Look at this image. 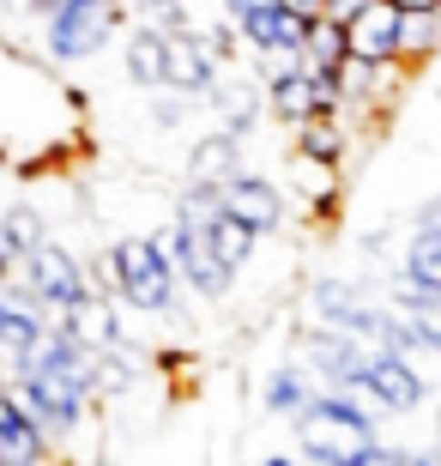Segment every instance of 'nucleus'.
Instances as JSON below:
<instances>
[{
    "instance_id": "nucleus-24",
    "label": "nucleus",
    "mask_w": 441,
    "mask_h": 466,
    "mask_svg": "<svg viewBox=\"0 0 441 466\" xmlns=\"http://www.w3.org/2000/svg\"><path fill=\"white\" fill-rule=\"evenodd\" d=\"M339 61H345V31L333 25V18H315V25H308V36H303V67L333 73Z\"/></svg>"
},
{
    "instance_id": "nucleus-26",
    "label": "nucleus",
    "mask_w": 441,
    "mask_h": 466,
    "mask_svg": "<svg viewBox=\"0 0 441 466\" xmlns=\"http://www.w3.org/2000/svg\"><path fill=\"white\" fill-rule=\"evenodd\" d=\"M278 6H285V13H296V18H321L326 0H278Z\"/></svg>"
},
{
    "instance_id": "nucleus-10",
    "label": "nucleus",
    "mask_w": 441,
    "mask_h": 466,
    "mask_svg": "<svg viewBox=\"0 0 441 466\" xmlns=\"http://www.w3.org/2000/svg\"><path fill=\"white\" fill-rule=\"evenodd\" d=\"M339 31L345 55H356V61H399V6L393 0H363Z\"/></svg>"
},
{
    "instance_id": "nucleus-32",
    "label": "nucleus",
    "mask_w": 441,
    "mask_h": 466,
    "mask_svg": "<svg viewBox=\"0 0 441 466\" xmlns=\"http://www.w3.org/2000/svg\"><path fill=\"white\" fill-rule=\"evenodd\" d=\"M0 260H6V242H0Z\"/></svg>"
},
{
    "instance_id": "nucleus-12",
    "label": "nucleus",
    "mask_w": 441,
    "mask_h": 466,
    "mask_svg": "<svg viewBox=\"0 0 441 466\" xmlns=\"http://www.w3.org/2000/svg\"><path fill=\"white\" fill-rule=\"evenodd\" d=\"M55 321H61V328H67V339L79 351H103V346H121V315H115V297L109 291H79L67 303V309L55 315Z\"/></svg>"
},
{
    "instance_id": "nucleus-31",
    "label": "nucleus",
    "mask_w": 441,
    "mask_h": 466,
    "mask_svg": "<svg viewBox=\"0 0 441 466\" xmlns=\"http://www.w3.org/2000/svg\"><path fill=\"white\" fill-rule=\"evenodd\" d=\"M436 461H441V436H436Z\"/></svg>"
},
{
    "instance_id": "nucleus-17",
    "label": "nucleus",
    "mask_w": 441,
    "mask_h": 466,
    "mask_svg": "<svg viewBox=\"0 0 441 466\" xmlns=\"http://www.w3.org/2000/svg\"><path fill=\"white\" fill-rule=\"evenodd\" d=\"M345 116L339 109H315V116L296 121V152L303 157H321V164H345Z\"/></svg>"
},
{
    "instance_id": "nucleus-18",
    "label": "nucleus",
    "mask_w": 441,
    "mask_h": 466,
    "mask_svg": "<svg viewBox=\"0 0 441 466\" xmlns=\"http://www.w3.org/2000/svg\"><path fill=\"white\" fill-rule=\"evenodd\" d=\"M260 91H266V109L285 127H296L303 116H315V86H308V67H290V73H278V79H260Z\"/></svg>"
},
{
    "instance_id": "nucleus-14",
    "label": "nucleus",
    "mask_w": 441,
    "mask_h": 466,
    "mask_svg": "<svg viewBox=\"0 0 441 466\" xmlns=\"http://www.w3.org/2000/svg\"><path fill=\"white\" fill-rule=\"evenodd\" d=\"M121 67L139 91H164V36H157V25L121 31Z\"/></svg>"
},
{
    "instance_id": "nucleus-7",
    "label": "nucleus",
    "mask_w": 441,
    "mask_h": 466,
    "mask_svg": "<svg viewBox=\"0 0 441 466\" xmlns=\"http://www.w3.org/2000/svg\"><path fill=\"white\" fill-rule=\"evenodd\" d=\"M218 188V212H230L236 225H248L255 237H266V230L285 225V194H278V182H266V176L255 170H230L224 182H212Z\"/></svg>"
},
{
    "instance_id": "nucleus-15",
    "label": "nucleus",
    "mask_w": 441,
    "mask_h": 466,
    "mask_svg": "<svg viewBox=\"0 0 441 466\" xmlns=\"http://www.w3.org/2000/svg\"><path fill=\"white\" fill-rule=\"evenodd\" d=\"M290 176H296V194H303L308 218H333V212H339V200H345V188H339V164H321V157H303V152H296Z\"/></svg>"
},
{
    "instance_id": "nucleus-5",
    "label": "nucleus",
    "mask_w": 441,
    "mask_h": 466,
    "mask_svg": "<svg viewBox=\"0 0 441 466\" xmlns=\"http://www.w3.org/2000/svg\"><path fill=\"white\" fill-rule=\"evenodd\" d=\"M18 267H25V279H18V285H25V291H31L49 315H61L73 297L85 291V260L73 255L67 242H55V237H43L31 255L18 260Z\"/></svg>"
},
{
    "instance_id": "nucleus-19",
    "label": "nucleus",
    "mask_w": 441,
    "mask_h": 466,
    "mask_svg": "<svg viewBox=\"0 0 441 466\" xmlns=\"http://www.w3.org/2000/svg\"><path fill=\"white\" fill-rule=\"evenodd\" d=\"M399 279H411V285H417V291H429V297H441V225H436V218L411 230V242H406V273H399Z\"/></svg>"
},
{
    "instance_id": "nucleus-22",
    "label": "nucleus",
    "mask_w": 441,
    "mask_h": 466,
    "mask_svg": "<svg viewBox=\"0 0 441 466\" xmlns=\"http://www.w3.org/2000/svg\"><path fill=\"white\" fill-rule=\"evenodd\" d=\"M429 55H441V13H399V61L417 67Z\"/></svg>"
},
{
    "instance_id": "nucleus-29",
    "label": "nucleus",
    "mask_w": 441,
    "mask_h": 466,
    "mask_svg": "<svg viewBox=\"0 0 441 466\" xmlns=\"http://www.w3.org/2000/svg\"><path fill=\"white\" fill-rule=\"evenodd\" d=\"M260 466H315V461H303V454H272V461H260Z\"/></svg>"
},
{
    "instance_id": "nucleus-3",
    "label": "nucleus",
    "mask_w": 441,
    "mask_h": 466,
    "mask_svg": "<svg viewBox=\"0 0 441 466\" xmlns=\"http://www.w3.org/2000/svg\"><path fill=\"white\" fill-rule=\"evenodd\" d=\"M109 267H115V297L139 315H164L175 309V267L157 237H115L109 242Z\"/></svg>"
},
{
    "instance_id": "nucleus-28",
    "label": "nucleus",
    "mask_w": 441,
    "mask_h": 466,
    "mask_svg": "<svg viewBox=\"0 0 441 466\" xmlns=\"http://www.w3.org/2000/svg\"><path fill=\"white\" fill-rule=\"evenodd\" d=\"M399 13H441V0H393Z\"/></svg>"
},
{
    "instance_id": "nucleus-4",
    "label": "nucleus",
    "mask_w": 441,
    "mask_h": 466,
    "mask_svg": "<svg viewBox=\"0 0 441 466\" xmlns=\"http://www.w3.org/2000/svg\"><path fill=\"white\" fill-rule=\"evenodd\" d=\"M127 31V0H67L61 13L43 18V55L73 67L109 49V36Z\"/></svg>"
},
{
    "instance_id": "nucleus-1",
    "label": "nucleus",
    "mask_w": 441,
    "mask_h": 466,
    "mask_svg": "<svg viewBox=\"0 0 441 466\" xmlns=\"http://www.w3.org/2000/svg\"><path fill=\"white\" fill-rule=\"evenodd\" d=\"M290 436L296 454L315 466H351L356 454L375 449V418H363L356 406H345L333 388H315L303 412H290Z\"/></svg>"
},
{
    "instance_id": "nucleus-6",
    "label": "nucleus",
    "mask_w": 441,
    "mask_h": 466,
    "mask_svg": "<svg viewBox=\"0 0 441 466\" xmlns=\"http://www.w3.org/2000/svg\"><path fill=\"white\" fill-rule=\"evenodd\" d=\"M164 36V91H182V97H212L224 79V61L205 49V36L194 25H170Z\"/></svg>"
},
{
    "instance_id": "nucleus-23",
    "label": "nucleus",
    "mask_w": 441,
    "mask_h": 466,
    "mask_svg": "<svg viewBox=\"0 0 441 466\" xmlns=\"http://www.w3.org/2000/svg\"><path fill=\"white\" fill-rule=\"evenodd\" d=\"M49 237V230H43V218H36L31 207H6L0 212V242H6V267H18V260L31 255L36 242Z\"/></svg>"
},
{
    "instance_id": "nucleus-16",
    "label": "nucleus",
    "mask_w": 441,
    "mask_h": 466,
    "mask_svg": "<svg viewBox=\"0 0 441 466\" xmlns=\"http://www.w3.org/2000/svg\"><path fill=\"white\" fill-rule=\"evenodd\" d=\"M242 157V134H230V127H212V134L194 139V152H187V182H224V176L236 170Z\"/></svg>"
},
{
    "instance_id": "nucleus-20",
    "label": "nucleus",
    "mask_w": 441,
    "mask_h": 466,
    "mask_svg": "<svg viewBox=\"0 0 441 466\" xmlns=\"http://www.w3.org/2000/svg\"><path fill=\"white\" fill-rule=\"evenodd\" d=\"M308 400H315V376H308V370H296V363H285V370H272V376H266V388H260V406H266L272 418L303 412Z\"/></svg>"
},
{
    "instance_id": "nucleus-27",
    "label": "nucleus",
    "mask_w": 441,
    "mask_h": 466,
    "mask_svg": "<svg viewBox=\"0 0 441 466\" xmlns=\"http://www.w3.org/2000/svg\"><path fill=\"white\" fill-rule=\"evenodd\" d=\"M18 6H25V13H31V18H49V13H61L67 0H18Z\"/></svg>"
},
{
    "instance_id": "nucleus-21",
    "label": "nucleus",
    "mask_w": 441,
    "mask_h": 466,
    "mask_svg": "<svg viewBox=\"0 0 441 466\" xmlns=\"http://www.w3.org/2000/svg\"><path fill=\"white\" fill-rule=\"evenodd\" d=\"M205 242H212V255H218L224 267H230V273H242V267H248V255L260 248V237H255L248 225H236L230 212H218V218L205 225Z\"/></svg>"
},
{
    "instance_id": "nucleus-25",
    "label": "nucleus",
    "mask_w": 441,
    "mask_h": 466,
    "mask_svg": "<svg viewBox=\"0 0 441 466\" xmlns=\"http://www.w3.org/2000/svg\"><path fill=\"white\" fill-rule=\"evenodd\" d=\"M351 466H424V454H406V449H381V442H375L369 454H356Z\"/></svg>"
},
{
    "instance_id": "nucleus-13",
    "label": "nucleus",
    "mask_w": 441,
    "mask_h": 466,
    "mask_svg": "<svg viewBox=\"0 0 441 466\" xmlns=\"http://www.w3.org/2000/svg\"><path fill=\"white\" fill-rule=\"evenodd\" d=\"M43 328H49V309H43L25 285H13V279H6V285H0V358L13 363Z\"/></svg>"
},
{
    "instance_id": "nucleus-9",
    "label": "nucleus",
    "mask_w": 441,
    "mask_h": 466,
    "mask_svg": "<svg viewBox=\"0 0 441 466\" xmlns=\"http://www.w3.org/2000/svg\"><path fill=\"white\" fill-rule=\"evenodd\" d=\"M164 248H170L175 279H187L200 297H224V291H230V267L212 255V242H205L200 225H170V230H164Z\"/></svg>"
},
{
    "instance_id": "nucleus-11",
    "label": "nucleus",
    "mask_w": 441,
    "mask_h": 466,
    "mask_svg": "<svg viewBox=\"0 0 441 466\" xmlns=\"http://www.w3.org/2000/svg\"><path fill=\"white\" fill-rule=\"evenodd\" d=\"M363 381L375 388V400L387 406V412H417L429 400V381L411 370V363H399L387 346H369L363 351Z\"/></svg>"
},
{
    "instance_id": "nucleus-30",
    "label": "nucleus",
    "mask_w": 441,
    "mask_h": 466,
    "mask_svg": "<svg viewBox=\"0 0 441 466\" xmlns=\"http://www.w3.org/2000/svg\"><path fill=\"white\" fill-rule=\"evenodd\" d=\"M6 273H13V267H6V260H0V285H6Z\"/></svg>"
},
{
    "instance_id": "nucleus-8",
    "label": "nucleus",
    "mask_w": 441,
    "mask_h": 466,
    "mask_svg": "<svg viewBox=\"0 0 441 466\" xmlns=\"http://www.w3.org/2000/svg\"><path fill=\"white\" fill-rule=\"evenodd\" d=\"M0 466H55V436L18 406L6 376H0Z\"/></svg>"
},
{
    "instance_id": "nucleus-2",
    "label": "nucleus",
    "mask_w": 441,
    "mask_h": 466,
    "mask_svg": "<svg viewBox=\"0 0 441 466\" xmlns=\"http://www.w3.org/2000/svg\"><path fill=\"white\" fill-rule=\"evenodd\" d=\"M13 394L18 406L43 424L49 436H73L79 424H85V412L97 406L91 400V381H85V351L67 363H36V370H13Z\"/></svg>"
}]
</instances>
